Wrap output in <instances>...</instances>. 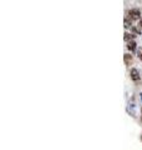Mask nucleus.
Listing matches in <instances>:
<instances>
[{
    "instance_id": "nucleus-1",
    "label": "nucleus",
    "mask_w": 142,
    "mask_h": 150,
    "mask_svg": "<svg viewBox=\"0 0 142 150\" xmlns=\"http://www.w3.org/2000/svg\"><path fill=\"white\" fill-rule=\"evenodd\" d=\"M127 18L130 19V20H140L141 19V11L138 9H131L127 13Z\"/></svg>"
},
{
    "instance_id": "nucleus-2",
    "label": "nucleus",
    "mask_w": 142,
    "mask_h": 150,
    "mask_svg": "<svg viewBox=\"0 0 142 150\" xmlns=\"http://www.w3.org/2000/svg\"><path fill=\"white\" fill-rule=\"evenodd\" d=\"M130 76H131V79H132V80H134L135 83H137V81L140 80V73H138V70H137V69H131Z\"/></svg>"
},
{
    "instance_id": "nucleus-3",
    "label": "nucleus",
    "mask_w": 142,
    "mask_h": 150,
    "mask_svg": "<svg viewBox=\"0 0 142 150\" xmlns=\"http://www.w3.org/2000/svg\"><path fill=\"white\" fill-rule=\"evenodd\" d=\"M127 49H129L130 51H137V46H136V43L134 40H131L127 43Z\"/></svg>"
},
{
    "instance_id": "nucleus-4",
    "label": "nucleus",
    "mask_w": 142,
    "mask_h": 150,
    "mask_svg": "<svg viewBox=\"0 0 142 150\" xmlns=\"http://www.w3.org/2000/svg\"><path fill=\"white\" fill-rule=\"evenodd\" d=\"M124 60H125V64H126V65H130V64L132 63V55H130V54H125Z\"/></svg>"
},
{
    "instance_id": "nucleus-5",
    "label": "nucleus",
    "mask_w": 142,
    "mask_h": 150,
    "mask_svg": "<svg viewBox=\"0 0 142 150\" xmlns=\"http://www.w3.org/2000/svg\"><path fill=\"white\" fill-rule=\"evenodd\" d=\"M134 38H135V34H129V33H125V40L127 41V43L131 41Z\"/></svg>"
},
{
    "instance_id": "nucleus-6",
    "label": "nucleus",
    "mask_w": 142,
    "mask_h": 150,
    "mask_svg": "<svg viewBox=\"0 0 142 150\" xmlns=\"http://www.w3.org/2000/svg\"><path fill=\"white\" fill-rule=\"evenodd\" d=\"M137 56H138V59L142 62V48H137Z\"/></svg>"
},
{
    "instance_id": "nucleus-7",
    "label": "nucleus",
    "mask_w": 142,
    "mask_h": 150,
    "mask_svg": "<svg viewBox=\"0 0 142 150\" xmlns=\"http://www.w3.org/2000/svg\"><path fill=\"white\" fill-rule=\"evenodd\" d=\"M125 28H132V25H131V20L129 21V18H126V19H125Z\"/></svg>"
},
{
    "instance_id": "nucleus-8",
    "label": "nucleus",
    "mask_w": 142,
    "mask_h": 150,
    "mask_svg": "<svg viewBox=\"0 0 142 150\" xmlns=\"http://www.w3.org/2000/svg\"><path fill=\"white\" fill-rule=\"evenodd\" d=\"M137 26H138L140 28V29L142 30V18L140 19V20H138V24H137Z\"/></svg>"
},
{
    "instance_id": "nucleus-9",
    "label": "nucleus",
    "mask_w": 142,
    "mask_h": 150,
    "mask_svg": "<svg viewBox=\"0 0 142 150\" xmlns=\"http://www.w3.org/2000/svg\"><path fill=\"white\" fill-rule=\"evenodd\" d=\"M141 118H142V109H141Z\"/></svg>"
}]
</instances>
